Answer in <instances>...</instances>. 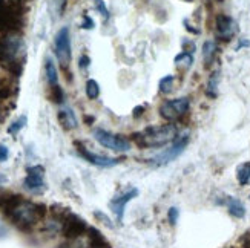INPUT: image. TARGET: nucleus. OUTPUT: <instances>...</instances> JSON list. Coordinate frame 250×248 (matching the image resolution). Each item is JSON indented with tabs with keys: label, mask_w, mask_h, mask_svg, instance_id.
Returning a JSON list of instances; mask_svg holds the SVG:
<instances>
[{
	"label": "nucleus",
	"mask_w": 250,
	"mask_h": 248,
	"mask_svg": "<svg viewBox=\"0 0 250 248\" xmlns=\"http://www.w3.org/2000/svg\"><path fill=\"white\" fill-rule=\"evenodd\" d=\"M49 100L56 104H62L64 101V92L60 88L59 84L56 86H51V92H49Z\"/></svg>",
	"instance_id": "nucleus-25"
},
{
	"label": "nucleus",
	"mask_w": 250,
	"mask_h": 248,
	"mask_svg": "<svg viewBox=\"0 0 250 248\" xmlns=\"http://www.w3.org/2000/svg\"><path fill=\"white\" fill-rule=\"evenodd\" d=\"M23 187L31 193H36V195H40V193L46 190L45 169H43V166H32L26 169V178L23 181Z\"/></svg>",
	"instance_id": "nucleus-10"
},
{
	"label": "nucleus",
	"mask_w": 250,
	"mask_h": 248,
	"mask_svg": "<svg viewBox=\"0 0 250 248\" xmlns=\"http://www.w3.org/2000/svg\"><path fill=\"white\" fill-rule=\"evenodd\" d=\"M75 149H77V153L84 161H88L89 164H94L97 167H114L120 163L117 158H109V156H102V155L92 153L91 150L86 149L82 143H75Z\"/></svg>",
	"instance_id": "nucleus-11"
},
{
	"label": "nucleus",
	"mask_w": 250,
	"mask_h": 248,
	"mask_svg": "<svg viewBox=\"0 0 250 248\" xmlns=\"http://www.w3.org/2000/svg\"><path fill=\"white\" fill-rule=\"evenodd\" d=\"M26 63V45L17 34H3L0 37V68L13 77H20Z\"/></svg>",
	"instance_id": "nucleus-1"
},
{
	"label": "nucleus",
	"mask_w": 250,
	"mask_h": 248,
	"mask_svg": "<svg viewBox=\"0 0 250 248\" xmlns=\"http://www.w3.org/2000/svg\"><path fill=\"white\" fill-rule=\"evenodd\" d=\"M243 46H249V41H240V45L236 46V49H240V48H243Z\"/></svg>",
	"instance_id": "nucleus-36"
},
{
	"label": "nucleus",
	"mask_w": 250,
	"mask_h": 248,
	"mask_svg": "<svg viewBox=\"0 0 250 248\" xmlns=\"http://www.w3.org/2000/svg\"><path fill=\"white\" fill-rule=\"evenodd\" d=\"M236 179L241 186L249 184V181H250V163H244L236 169Z\"/></svg>",
	"instance_id": "nucleus-20"
},
{
	"label": "nucleus",
	"mask_w": 250,
	"mask_h": 248,
	"mask_svg": "<svg viewBox=\"0 0 250 248\" xmlns=\"http://www.w3.org/2000/svg\"><path fill=\"white\" fill-rule=\"evenodd\" d=\"M89 230L88 224L84 219H82L79 214L72 213L71 210L64 214V218L62 219V233L66 239L75 241L82 238L83 234H86Z\"/></svg>",
	"instance_id": "nucleus-5"
},
{
	"label": "nucleus",
	"mask_w": 250,
	"mask_h": 248,
	"mask_svg": "<svg viewBox=\"0 0 250 248\" xmlns=\"http://www.w3.org/2000/svg\"><path fill=\"white\" fill-rule=\"evenodd\" d=\"M25 126H26V116H25V115H21V116L17 118V120H14L13 123L9 124V127H8V134H9V135H17Z\"/></svg>",
	"instance_id": "nucleus-24"
},
{
	"label": "nucleus",
	"mask_w": 250,
	"mask_h": 248,
	"mask_svg": "<svg viewBox=\"0 0 250 248\" xmlns=\"http://www.w3.org/2000/svg\"><path fill=\"white\" fill-rule=\"evenodd\" d=\"M190 101L188 96H181L175 100H167L160 106V115L169 123L178 121L183 115H186L189 111Z\"/></svg>",
	"instance_id": "nucleus-6"
},
{
	"label": "nucleus",
	"mask_w": 250,
	"mask_h": 248,
	"mask_svg": "<svg viewBox=\"0 0 250 248\" xmlns=\"http://www.w3.org/2000/svg\"><path fill=\"white\" fill-rule=\"evenodd\" d=\"M45 75H46V81L49 86H56L59 84V74H57V68L54 61L51 58H46L45 63Z\"/></svg>",
	"instance_id": "nucleus-19"
},
{
	"label": "nucleus",
	"mask_w": 250,
	"mask_h": 248,
	"mask_svg": "<svg viewBox=\"0 0 250 248\" xmlns=\"http://www.w3.org/2000/svg\"><path fill=\"white\" fill-rule=\"evenodd\" d=\"M3 120V112H2V109H0V121Z\"/></svg>",
	"instance_id": "nucleus-38"
},
{
	"label": "nucleus",
	"mask_w": 250,
	"mask_h": 248,
	"mask_svg": "<svg viewBox=\"0 0 250 248\" xmlns=\"http://www.w3.org/2000/svg\"><path fill=\"white\" fill-rule=\"evenodd\" d=\"M88 238H89V245L91 248H111V244L107 242L104 236L94 227H89L88 230Z\"/></svg>",
	"instance_id": "nucleus-16"
},
{
	"label": "nucleus",
	"mask_w": 250,
	"mask_h": 248,
	"mask_svg": "<svg viewBox=\"0 0 250 248\" xmlns=\"http://www.w3.org/2000/svg\"><path fill=\"white\" fill-rule=\"evenodd\" d=\"M215 56H216V45H215V41H212V40L204 41V45H203V58H204L206 66H210V64L213 63Z\"/></svg>",
	"instance_id": "nucleus-18"
},
{
	"label": "nucleus",
	"mask_w": 250,
	"mask_h": 248,
	"mask_svg": "<svg viewBox=\"0 0 250 248\" xmlns=\"http://www.w3.org/2000/svg\"><path fill=\"white\" fill-rule=\"evenodd\" d=\"M84 121H86V123H88V124L91 126V123L94 121V116H86V118H84Z\"/></svg>",
	"instance_id": "nucleus-37"
},
{
	"label": "nucleus",
	"mask_w": 250,
	"mask_h": 248,
	"mask_svg": "<svg viewBox=\"0 0 250 248\" xmlns=\"http://www.w3.org/2000/svg\"><path fill=\"white\" fill-rule=\"evenodd\" d=\"M48 213V207L39 202H32L21 199L14 209H11L5 216L13 222L21 231H29L34 229L39 222L45 219Z\"/></svg>",
	"instance_id": "nucleus-2"
},
{
	"label": "nucleus",
	"mask_w": 250,
	"mask_h": 248,
	"mask_svg": "<svg viewBox=\"0 0 250 248\" xmlns=\"http://www.w3.org/2000/svg\"><path fill=\"white\" fill-rule=\"evenodd\" d=\"M94 138H95V141L102 144L103 147L115 150V152H127V150H130V143L125 136L111 134L104 131V129H95Z\"/></svg>",
	"instance_id": "nucleus-9"
},
{
	"label": "nucleus",
	"mask_w": 250,
	"mask_h": 248,
	"mask_svg": "<svg viewBox=\"0 0 250 248\" xmlns=\"http://www.w3.org/2000/svg\"><path fill=\"white\" fill-rule=\"evenodd\" d=\"M143 112H145V106H137L135 109H134V116H135V118H138V116H140L141 114H143Z\"/></svg>",
	"instance_id": "nucleus-34"
},
{
	"label": "nucleus",
	"mask_w": 250,
	"mask_h": 248,
	"mask_svg": "<svg viewBox=\"0 0 250 248\" xmlns=\"http://www.w3.org/2000/svg\"><path fill=\"white\" fill-rule=\"evenodd\" d=\"M172 88H173V75H167V77L160 80V92L169 94L172 92Z\"/></svg>",
	"instance_id": "nucleus-27"
},
{
	"label": "nucleus",
	"mask_w": 250,
	"mask_h": 248,
	"mask_svg": "<svg viewBox=\"0 0 250 248\" xmlns=\"http://www.w3.org/2000/svg\"><path fill=\"white\" fill-rule=\"evenodd\" d=\"M6 179H5V176H2V175H0V182H5Z\"/></svg>",
	"instance_id": "nucleus-39"
},
{
	"label": "nucleus",
	"mask_w": 250,
	"mask_h": 248,
	"mask_svg": "<svg viewBox=\"0 0 250 248\" xmlns=\"http://www.w3.org/2000/svg\"><path fill=\"white\" fill-rule=\"evenodd\" d=\"M178 129L175 124H165V126H152L146 127L145 131L134 134L130 139L141 149H152V147H163L167 143H173L177 139Z\"/></svg>",
	"instance_id": "nucleus-3"
},
{
	"label": "nucleus",
	"mask_w": 250,
	"mask_h": 248,
	"mask_svg": "<svg viewBox=\"0 0 250 248\" xmlns=\"http://www.w3.org/2000/svg\"><path fill=\"white\" fill-rule=\"evenodd\" d=\"M82 28H83V29H92V28H94V20H92L88 14H84V16H83Z\"/></svg>",
	"instance_id": "nucleus-30"
},
{
	"label": "nucleus",
	"mask_w": 250,
	"mask_h": 248,
	"mask_svg": "<svg viewBox=\"0 0 250 248\" xmlns=\"http://www.w3.org/2000/svg\"><path fill=\"white\" fill-rule=\"evenodd\" d=\"M227 204V209H229V213L232 214L233 218H238V219H241L246 216V207L243 206V202L240 199H236V198H230L226 201Z\"/></svg>",
	"instance_id": "nucleus-17"
},
{
	"label": "nucleus",
	"mask_w": 250,
	"mask_h": 248,
	"mask_svg": "<svg viewBox=\"0 0 250 248\" xmlns=\"http://www.w3.org/2000/svg\"><path fill=\"white\" fill-rule=\"evenodd\" d=\"M192 63H193V56L192 54H189V52H181V54H178V56L175 57V64L178 68H183L184 66V69H188V68H190L192 66Z\"/></svg>",
	"instance_id": "nucleus-22"
},
{
	"label": "nucleus",
	"mask_w": 250,
	"mask_h": 248,
	"mask_svg": "<svg viewBox=\"0 0 250 248\" xmlns=\"http://www.w3.org/2000/svg\"><path fill=\"white\" fill-rule=\"evenodd\" d=\"M86 95H88L89 100L99 98V95H100V86H99V83H97L95 80H92V78L86 81Z\"/></svg>",
	"instance_id": "nucleus-23"
},
{
	"label": "nucleus",
	"mask_w": 250,
	"mask_h": 248,
	"mask_svg": "<svg viewBox=\"0 0 250 248\" xmlns=\"http://www.w3.org/2000/svg\"><path fill=\"white\" fill-rule=\"evenodd\" d=\"M178 216H180V211H178V209H177V207L169 209V211H167V219H169L170 225H175V224H177Z\"/></svg>",
	"instance_id": "nucleus-28"
},
{
	"label": "nucleus",
	"mask_w": 250,
	"mask_h": 248,
	"mask_svg": "<svg viewBox=\"0 0 250 248\" xmlns=\"http://www.w3.org/2000/svg\"><path fill=\"white\" fill-rule=\"evenodd\" d=\"M59 123L62 124L63 129H66V131H72L79 126V121L77 118H75V114L72 112V109H62L59 111Z\"/></svg>",
	"instance_id": "nucleus-14"
},
{
	"label": "nucleus",
	"mask_w": 250,
	"mask_h": 248,
	"mask_svg": "<svg viewBox=\"0 0 250 248\" xmlns=\"http://www.w3.org/2000/svg\"><path fill=\"white\" fill-rule=\"evenodd\" d=\"M183 51H184V52H189V54H193L195 45H193L192 41H189V40H184V41H183Z\"/></svg>",
	"instance_id": "nucleus-31"
},
{
	"label": "nucleus",
	"mask_w": 250,
	"mask_h": 248,
	"mask_svg": "<svg viewBox=\"0 0 250 248\" xmlns=\"http://www.w3.org/2000/svg\"><path fill=\"white\" fill-rule=\"evenodd\" d=\"M218 83H220V71H215L210 75V78L208 81V91H206L212 98H215L216 94H218Z\"/></svg>",
	"instance_id": "nucleus-21"
},
{
	"label": "nucleus",
	"mask_w": 250,
	"mask_h": 248,
	"mask_svg": "<svg viewBox=\"0 0 250 248\" xmlns=\"http://www.w3.org/2000/svg\"><path fill=\"white\" fill-rule=\"evenodd\" d=\"M220 2H221V0H220Z\"/></svg>",
	"instance_id": "nucleus-40"
},
{
	"label": "nucleus",
	"mask_w": 250,
	"mask_h": 248,
	"mask_svg": "<svg viewBox=\"0 0 250 248\" xmlns=\"http://www.w3.org/2000/svg\"><path fill=\"white\" fill-rule=\"evenodd\" d=\"M25 6L21 0H0V32L17 34L23 28Z\"/></svg>",
	"instance_id": "nucleus-4"
},
{
	"label": "nucleus",
	"mask_w": 250,
	"mask_h": 248,
	"mask_svg": "<svg viewBox=\"0 0 250 248\" xmlns=\"http://www.w3.org/2000/svg\"><path fill=\"white\" fill-rule=\"evenodd\" d=\"M91 64V58L88 57V56H82L80 57V60H79V66L82 68V69H86Z\"/></svg>",
	"instance_id": "nucleus-32"
},
{
	"label": "nucleus",
	"mask_w": 250,
	"mask_h": 248,
	"mask_svg": "<svg viewBox=\"0 0 250 248\" xmlns=\"http://www.w3.org/2000/svg\"><path fill=\"white\" fill-rule=\"evenodd\" d=\"M95 6H97V9L100 11V14H102L106 20L109 19V11H107V8H106V5H104L103 0H95Z\"/></svg>",
	"instance_id": "nucleus-29"
},
{
	"label": "nucleus",
	"mask_w": 250,
	"mask_h": 248,
	"mask_svg": "<svg viewBox=\"0 0 250 248\" xmlns=\"http://www.w3.org/2000/svg\"><path fill=\"white\" fill-rule=\"evenodd\" d=\"M215 32L216 37L223 41H229L236 32H238V26L235 23V20L226 14H220L216 16V21H215Z\"/></svg>",
	"instance_id": "nucleus-12"
},
{
	"label": "nucleus",
	"mask_w": 250,
	"mask_h": 248,
	"mask_svg": "<svg viewBox=\"0 0 250 248\" xmlns=\"http://www.w3.org/2000/svg\"><path fill=\"white\" fill-rule=\"evenodd\" d=\"M243 245H247L250 248V230L244 234V238H243Z\"/></svg>",
	"instance_id": "nucleus-35"
},
{
	"label": "nucleus",
	"mask_w": 250,
	"mask_h": 248,
	"mask_svg": "<svg viewBox=\"0 0 250 248\" xmlns=\"http://www.w3.org/2000/svg\"><path fill=\"white\" fill-rule=\"evenodd\" d=\"M189 144V135H181V136H177L175 141L172 143V146L169 149H166L165 152H161L158 155H155L154 158H150L149 159V163L150 164H154V166H166L169 163H172L173 159L178 158L183 152H184V149L188 147Z\"/></svg>",
	"instance_id": "nucleus-7"
},
{
	"label": "nucleus",
	"mask_w": 250,
	"mask_h": 248,
	"mask_svg": "<svg viewBox=\"0 0 250 248\" xmlns=\"http://www.w3.org/2000/svg\"><path fill=\"white\" fill-rule=\"evenodd\" d=\"M66 5H68V0H51V11H52V14H56L57 17H62Z\"/></svg>",
	"instance_id": "nucleus-26"
},
{
	"label": "nucleus",
	"mask_w": 250,
	"mask_h": 248,
	"mask_svg": "<svg viewBox=\"0 0 250 248\" xmlns=\"http://www.w3.org/2000/svg\"><path fill=\"white\" fill-rule=\"evenodd\" d=\"M54 49H56V56L57 60L60 61L62 68L66 69L71 63V34H69V28L63 26L54 38Z\"/></svg>",
	"instance_id": "nucleus-8"
},
{
	"label": "nucleus",
	"mask_w": 250,
	"mask_h": 248,
	"mask_svg": "<svg viewBox=\"0 0 250 248\" xmlns=\"http://www.w3.org/2000/svg\"><path fill=\"white\" fill-rule=\"evenodd\" d=\"M17 92V86L6 77H0V104Z\"/></svg>",
	"instance_id": "nucleus-15"
},
{
	"label": "nucleus",
	"mask_w": 250,
	"mask_h": 248,
	"mask_svg": "<svg viewBox=\"0 0 250 248\" xmlns=\"http://www.w3.org/2000/svg\"><path fill=\"white\" fill-rule=\"evenodd\" d=\"M138 196V189H130L127 191H125L123 195L120 196H115L111 202H109V209L112 210V213L115 214L117 222L122 224L125 219V209H126V204L129 201H132L134 198Z\"/></svg>",
	"instance_id": "nucleus-13"
},
{
	"label": "nucleus",
	"mask_w": 250,
	"mask_h": 248,
	"mask_svg": "<svg viewBox=\"0 0 250 248\" xmlns=\"http://www.w3.org/2000/svg\"><path fill=\"white\" fill-rule=\"evenodd\" d=\"M8 156H9L8 147H6V146H3V144H0V163H2V161H6V159H8Z\"/></svg>",
	"instance_id": "nucleus-33"
}]
</instances>
